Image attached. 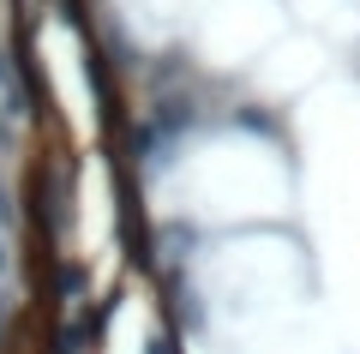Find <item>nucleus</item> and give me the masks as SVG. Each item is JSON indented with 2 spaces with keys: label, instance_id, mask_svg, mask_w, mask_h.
I'll use <instances>...</instances> for the list:
<instances>
[{
  "label": "nucleus",
  "instance_id": "f257e3e1",
  "mask_svg": "<svg viewBox=\"0 0 360 354\" xmlns=\"http://www.w3.org/2000/svg\"><path fill=\"white\" fill-rule=\"evenodd\" d=\"M0 108H6V120H18L25 114V84H18V72H13V61L0 54Z\"/></svg>",
  "mask_w": 360,
  "mask_h": 354
},
{
  "label": "nucleus",
  "instance_id": "f03ea898",
  "mask_svg": "<svg viewBox=\"0 0 360 354\" xmlns=\"http://www.w3.org/2000/svg\"><path fill=\"white\" fill-rule=\"evenodd\" d=\"M6 127H13V120H6V108H0V132H6Z\"/></svg>",
  "mask_w": 360,
  "mask_h": 354
},
{
  "label": "nucleus",
  "instance_id": "7ed1b4c3",
  "mask_svg": "<svg viewBox=\"0 0 360 354\" xmlns=\"http://www.w3.org/2000/svg\"><path fill=\"white\" fill-rule=\"evenodd\" d=\"M0 270H6V246H0Z\"/></svg>",
  "mask_w": 360,
  "mask_h": 354
}]
</instances>
